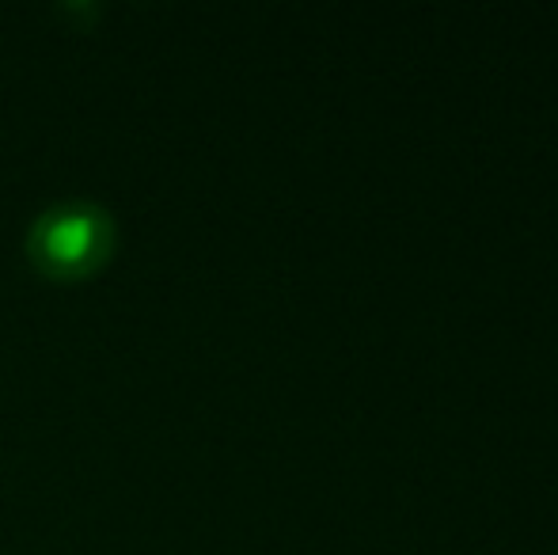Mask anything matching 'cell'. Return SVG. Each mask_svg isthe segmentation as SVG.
<instances>
[{"label":"cell","instance_id":"1","mask_svg":"<svg viewBox=\"0 0 558 555\" xmlns=\"http://www.w3.org/2000/svg\"><path fill=\"white\" fill-rule=\"evenodd\" d=\"M118 225L99 202H53L31 221L27 260L50 281H88L111 263Z\"/></svg>","mask_w":558,"mask_h":555}]
</instances>
